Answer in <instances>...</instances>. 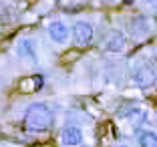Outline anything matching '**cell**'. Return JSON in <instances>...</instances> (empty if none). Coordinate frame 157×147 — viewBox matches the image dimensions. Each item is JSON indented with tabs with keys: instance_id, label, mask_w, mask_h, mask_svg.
<instances>
[{
	"instance_id": "4",
	"label": "cell",
	"mask_w": 157,
	"mask_h": 147,
	"mask_svg": "<svg viewBox=\"0 0 157 147\" xmlns=\"http://www.w3.org/2000/svg\"><path fill=\"white\" fill-rule=\"evenodd\" d=\"M46 34H48V38L59 46L67 44V42L71 41V28H69V24L63 22V20H52V22L46 26Z\"/></svg>"
},
{
	"instance_id": "2",
	"label": "cell",
	"mask_w": 157,
	"mask_h": 147,
	"mask_svg": "<svg viewBox=\"0 0 157 147\" xmlns=\"http://www.w3.org/2000/svg\"><path fill=\"white\" fill-rule=\"evenodd\" d=\"M14 55L18 56L20 60H24V63L36 64L38 63V42H36V38H33V37L18 38L16 44H14Z\"/></svg>"
},
{
	"instance_id": "13",
	"label": "cell",
	"mask_w": 157,
	"mask_h": 147,
	"mask_svg": "<svg viewBox=\"0 0 157 147\" xmlns=\"http://www.w3.org/2000/svg\"><path fill=\"white\" fill-rule=\"evenodd\" d=\"M125 2H131V0H125Z\"/></svg>"
},
{
	"instance_id": "5",
	"label": "cell",
	"mask_w": 157,
	"mask_h": 147,
	"mask_svg": "<svg viewBox=\"0 0 157 147\" xmlns=\"http://www.w3.org/2000/svg\"><path fill=\"white\" fill-rule=\"evenodd\" d=\"M131 79L137 87H149V85L155 81V73L149 64L145 63H135L133 69H131Z\"/></svg>"
},
{
	"instance_id": "6",
	"label": "cell",
	"mask_w": 157,
	"mask_h": 147,
	"mask_svg": "<svg viewBox=\"0 0 157 147\" xmlns=\"http://www.w3.org/2000/svg\"><path fill=\"white\" fill-rule=\"evenodd\" d=\"M85 141V133L78 125H65L60 131V143L65 147H78Z\"/></svg>"
},
{
	"instance_id": "7",
	"label": "cell",
	"mask_w": 157,
	"mask_h": 147,
	"mask_svg": "<svg viewBox=\"0 0 157 147\" xmlns=\"http://www.w3.org/2000/svg\"><path fill=\"white\" fill-rule=\"evenodd\" d=\"M125 46H127V37H125V32L119 30V28H115V30L109 32V34H107V38H105V42H103L105 52H111V55L121 52Z\"/></svg>"
},
{
	"instance_id": "11",
	"label": "cell",
	"mask_w": 157,
	"mask_h": 147,
	"mask_svg": "<svg viewBox=\"0 0 157 147\" xmlns=\"http://www.w3.org/2000/svg\"><path fill=\"white\" fill-rule=\"evenodd\" d=\"M145 4H157V0H145Z\"/></svg>"
},
{
	"instance_id": "3",
	"label": "cell",
	"mask_w": 157,
	"mask_h": 147,
	"mask_svg": "<svg viewBox=\"0 0 157 147\" xmlns=\"http://www.w3.org/2000/svg\"><path fill=\"white\" fill-rule=\"evenodd\" d=\"M71 38L75 41L77 46H87L95 38V26L89 20H77L71 28Z\"/></svg>"
},
{
	"instance_id": "8",
	"label": "cell",
	"mask_w": 157,
	"mask_h": 147,
	"mask_svg": "<svg viewBox=\"0 0 157 147\" xmlns=\"http://www.w3.org/2000/svg\"><path fill=\"white\" fill-rule=\"evenodd\" d=\"M129 32L133 34L137 41H143L145 37H149V32H151V24L145 16H133L129 22Z\"/></svg>"
},
{
	"instance_id": "12",
	"label": "cell",
	"mask_w": 157,
	"mask_h": 147,
	"mask_svg": "<svg viewBox=\"0 0 157 147\" xmlns=\"http://www.w3.org/2000/svg\"><path fill=\"white\" fill-rule=\"evenodd\" d=\"M117 147H131V145H127V143H121V145H117Z\"/></svg>"
},
{
	"instance_id": "1",
	"label": "cell",
	"mask_w": 157,
	"mask_h": 147,
	"mask_svg": "<svg viewBox=\"0 0 157 147\" xmlns=\"http://www.w3.org/2000/svg\"><path fill=\"white\" fill-rule=\"evenodd\" d=\"M55 123V113L46 103H30L24 111V127L30 133H44Z\"/></svg>"
},
{
	"instance_id": "10",
	"label": "cell",
	"mask_w": 157,
	"mask_h": 147,
	"mask_svg": "<svg viewBox=\"0 0 157 147\" xmlns=\"http://www.w3.org/2000/svg\"><path fill=\"white\" fill-rule=\"evenodd\" d=\"M125 117H127L129 121H133V125H137V127L143 123L145 119H147V117H145V111H143V109H137V107H135V109H131Z\"/></svg>"
},
{
	"instance_id": "9",
	"label": "cell",
	"mask_w": 157,
	"mask_h": 147,
	"mask_svg": "<svg viewBox=\"0 0 157 147\" xmlns=\"http://www.w3.org/2000/svg\"><path fill=\"white\" fill-rule=\"evenodd\" d=\"M137 145L139 147H157V133L153 129H141L137 133Z\"/></svg>"
}]
</instances>
